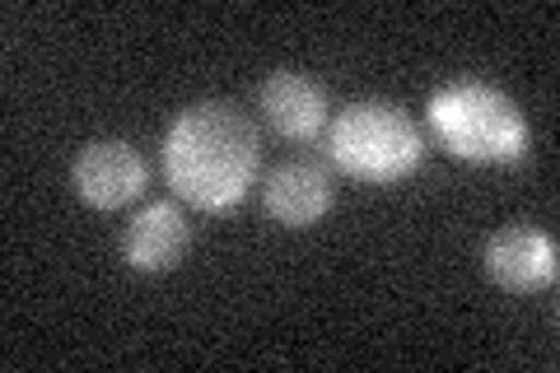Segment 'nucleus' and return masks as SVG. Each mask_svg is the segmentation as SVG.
<instances>
[{"instance_id": "f257e3e1", "label": "nucleus", "mask_w": 560, "mask_h": 373, "mask_svg": "<svg viewBox=\"0 0 560 373\" xmlns=\"http://www.w3.org/2000/svg\"><path fill=\"white\" fill-rule=\"evenodd\" d=\"M257 127L234 103H197V108L178 113L164 136L168 187L178 191V201L206 210V215L243 206L257 183Z\"/></svg>"}, {"instance_id": "0eeeda50", "label": "nucleus", "mask_w": 560, "mask_h": 373, "mask_svg": "<svg viewBox=\"0 0 560 373\" xmlns=\"http://www.w3.org/2000/svg\"><path fill=\"white\" fill-rule=\"evenodd\" d=\"M331 201H337L331 173L323 164H313V159H290V164L271 168L267 183H261V206H267V215L285 229L318 224L331 210Z\"/></svg>"}, {"instance_id": "f03ea898", "label": "nucleus", "mask_w": 560, "mask_h": 373, "mask_svg": "<svg viewBox=\"0 0 560 373\" xmlns=\"http://www.w3.org/2000/svg\"><path fill=\"white\" fill-rule=\"evenodd\" d=\"M430 127L440 145L467 164H518L528 154V117L504 89L486 80L444 84L430 98Z\"/></svg>"}, {"instance_id": "7ed1b4c3", "label": "nucleus", "mask_w": 560, "mask_h": 373, "mask_svg": "<svg viewBox=\"0 0 560 373\" xmlns=\"http://www.w3.org/2000/svg\"><path fill=\"white\" fill-rule=\"evenodd\" d=\"M327 154L346 177L370 187H393L411 177L425 159V136L401 113L397 103H350L346 113L331 117L327 127Z\"/></svg>"}, {"instance_id": "20e7f679", "label": "nucleus", "mask_w": 560, "mask_h": 373, "mask_svg": "<svg viewBox=\"0 0 560 373\" xmlns=\"http://www.w3.org/2000/svg\"><path fill=\"white\" fill-rule=\"evenodd\" d=\"M70 183H75L80 201L94 210H121L131 206L150 183V168L127 140H94L75 154V168H70Z\"/></svg>"}, {"instance_id": "6e6552de", "label": "nucleus", "mask_w": 560, "mask_h": 373, "mask_svg": "<svg viewBox=\"0 0 560 373\" xmlns=\"http://www.w3.org/2000/svg\"><path fill=\"white\" fill-rule=\"evenodd\" d=\"M187 247H191V224L183 206L173 201H150L121 234V257H127L131 271L145 276H164L173 266H183Z\"/></svg>"}, {"instance_id": "39448f33", "label": "nucleus", "mask_w": 560, "mask_h": 373, "mask_svg": "<svg viewBox=\"0 0 560 373\" xmlns=\"http://www.w3.org/2000/svg\"><path fill=\"white\" fill-rule=\"evenodd\" d=\"M257 108L267 117V127L276 136L294 140V145H308L331 127V108L318 80L300 75V70H276V75L261 80L257 89Z\"/></svg>"}, {"instance_id": "423d86ee", "label": "nucleus", "mask_w": 560, "mask_h": 373, "mask_svg": "<svg viewBox=\"0 0 560 373\" xmlns=\"http://www.w3.org/2000/svg\"><path fill=\"white\" fill-rule=\"evenodd\" d=\"M486 276L510 294H541L556 285V243L541 229H500L486 243Z\"/></svg>"}]
</instances>
